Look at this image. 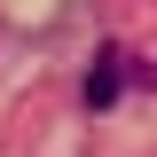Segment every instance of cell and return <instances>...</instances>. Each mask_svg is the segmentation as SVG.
I'll use <instances>...</instances> for the list:
<instances>
[{"mask_svg":"<svg viewBox=\"0 0 157 157\" xmlns=\"http://www.w3.org/2000/svg\"><path fill=\"white\" fill-rule=\"evenodd\" d=\"M126 63H134L126 47H102V55H94V71H86V110H110V102H118V86L134 78Z\"/></svg>","mask_w":157,"mask_h":157,"instance_id":"cell-1","label":"cell"}]
</instances>
